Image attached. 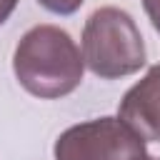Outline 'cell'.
Here are the masks:
<instances>
[{
    "label": "cell",
    "instance_id": "cell-2",
    "mask_svg": "<svg viewBox=\"0 0 160 160\" xmlns=\"http://www.w3.org/2000/svg\"><path fill=\"white\" fill-rule=\"evenodd\" d=\"M82 60L102 80H118L145 65V42L132 15L120 8H98L82 28Z\"/></svg>",
    "mask_w": 160,
    "mask_h": 160
},
{
    "label": "cell",
    "instance_id": "cell-6",
    "mask_svg": "<svg viewBox=\"0 0 160 160\" xmlns=\"http://www.w3.org/2000/svg\"><path fill=\"white\" fill-rule=\"evenodd\" d=\"M18 2H20V0H0V25L12 15V10L18 8Z\"/></svg>",
    "mask_w": 160,
    "mask_h": 160
},
{
    "label": "cell",
    "instance_id": "cell-8",
    "mask_svg": "<svg viewBox=\"0 0 160 160\" xmlns=\"http://www.w3.org/2000/svg\"><path fill=\"white\" fill-rule=\"evenodd\" d=\"M152 28H155V30H158V32H160V15H158V18H155V20H152Z\"/></svg>",
    "mask_w": 160,
    "mask_h": 160
},
{
    "label": "cell",
    "instance_id": "cell-4",
    "mask_svg": "<svg viewBox=\"0 0 160 160\" xmlns=\"http://www.w3.org/2000/svg\"><path fill=\"white\" fill-rule=\"evenodd\" d=\"M118 118L145 142H160V62L122 95Z\"/></svg>",
    "mask_w": 160,
    "mask_h": 160
},
{
    "label": "cell",
    "instance_id": "cell-7",
    "mask_svg": "<svg viewBox=\"0 0 160 160\" xmlns=\"http://www.w3.org/2000/svg\"><path fill=\"white\" fill-rule=\"evenodd\" d=\"M142 8H145V12H148L150 22L160 15V0H142Z\"/></svg>",
    "mask_w": 160,
    "mask_h": 160
},
{
    "label": "cell",
    "instance_id": "cell-9",
    "mask_svg": "<svg viewBox=\"0 0 160 160\" xmlns=\"http://www.w3.org/2000/svg\"><path fill=\"white\" fill-rule=\"evenodd\" d=\"M145 160H160V158H150V155H148V158H145Z\"/></svg>",
    "mask_w": 160,
    "mask_h": 160
},
{
    "label": "cell",
    "instance_id": "cell-1",
    "mask_svg": "<svg viewBox=\"0 0 160 160\" xmlns=\"http://www.w3.org/2000/svg\"><path fill=\"white\" fill-rule=\"evenodd\" d=\"M12 72L30 95L58 100L80 88L85 60L70 32L58 25H35L15 45Z\"/></svg>",
    "mask_w": 160,
    "mask_h": 160
},
{
    "label": "cell",
    "instance_id": "cell-3",
    "mask_svg": "<svg viewBox=\"0 0 160 160\" xmlns=\"http://www.w3.org/2000/svg\"><path fill=\"white\" fill-rule=\"evenodd\" d=\"M55 160H145V140L120 118H95L58 135Z\"/></svg>",
    "mask_w": 160,
    "mask_h": 160
},
{
    "label": "cell",
    "instance_id": "cell-5",
    "mask_svg": "<svg viewBox=\"0 0 160 160\" xmlns=\"http://www.w3.org/2000/svg\"><path fill=\"white\" fill-rule=\"evenodd\" d=\"M45 10H50V12H55V15H72V12H78L80 10V5L85 2V0H38Z\"/></svg>",
    "mask_w": 160,
    "mask_h": 160
}]
</instances>
